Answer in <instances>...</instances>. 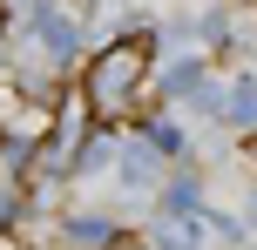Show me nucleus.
<instances>
[{"mask_svg": "<svg viewBox=\"0 0 257 250\" xmlns=\"http://www.w3.org/2000/svg\"><path fill=\"white\" fill-rule=\"evenodd\" d=\"M250 162H257V135H250Z\"/></svg>", "mask_w": 257, "mask_h": 250, "instance_id": "nucleus-4", "label": "nucleus"}, {"mask_svg": "<svg viewBox=\"0 0 257 250\" xmlns=\"http://www.w3.org/2000/svg\"><path fill=\"white\" fill-rule=\"evenodd\" d=\"M0 250H7V243H0Z\"/></svg>", "mask_w": 257, "mask_h": 250, "instance_id": "nucleus-5", "label": "nucleus"}, {"mask_svg": "<svg viewBox=\"0 0 257 250\" xmlns=\"http://www.w3.org/2000/svg\"><path fill=\"white\" fill-rule=\"evenodd\" d=\"M102 250H149V243H142V237H108Z\"/></svg>", "mask_w": 257, "mask_h": 250, "instance_id": "nucleus-2", "label": "nucleus"}, {"mask_svg": "<svg viewBox=\"0 0 257 250\" xmlns=\"http://www.w3.org/2000/svg\"><path fill=\"white\" fill-rule=\"evenodd\" d=\"M0 34H7V7H0Z\"/></svg>", "mask_w": 257, "mask_h": 250, "instance_id": "nucleus-3", "label": "nucleus"}, {"mask_svg": "<svg viewBox=\"0 0 257 250\" xmlns=\"http://www.w3.org/2000/svg\"><path fill=\"white\" fill-rule=\"evenodd\" d=\"M81 108L102 115V122H128L136 108H149V41L142 34L108 41V48L88 61V75H81Z\"/></svg>", "mask_w": 257, "mask_h": 250, "instance_id": "nucleus-1", "label": "nucleus"}]
</instances>
